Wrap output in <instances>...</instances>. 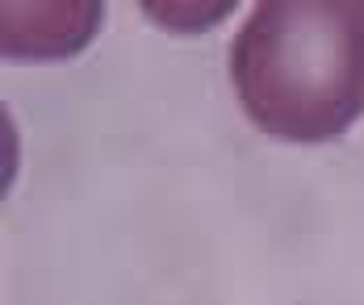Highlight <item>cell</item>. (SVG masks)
<instances>
[{"mask_svg": "<svg viewBox=\"0 0 364 305\" xmlns=\"http://www.w3.org/2000/svg\"><path fill=\"white\" fill-rule=\"evenodd\" d=\"M230 84L259 134L297 147L339 138L364 113V0H255Z\"/></svg>", "mask_w": 364, "mask_h": 305, "instance_id": "1", "label": "cell"}, {"mask_svg": "<svg viewBox=\"0 0 364 305\" xmlns=\"http://www.w3.org/2000/svg\"><path fill=\"white\" fill-rule=\"evenodd\" d=\"M105 0H0V46L9 59H68L101 30Z\"/></svg>", "mask_w": 364, "mask_h": 305, "instance_id": "2", "label": "cell"}, {"mask_svg": "<svg viewBox=\"0 0 364 305\" xmlns=\"http://www.w3.org/2000/svg\"><path fill=\"white\" fill-rule=\"evenodd\" d=\"M146 21H155L168 34H205L239 0H139Z\"/></svg>", "mask_w": 364, "mask_h": 305, "instance_id": "3", "label": "cell"}]
</instances>
